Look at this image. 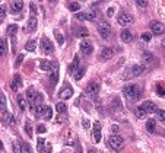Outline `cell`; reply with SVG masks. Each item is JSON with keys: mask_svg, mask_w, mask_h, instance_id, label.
Wrapping results in <instances>:
<instances>
[{"mask_svg": "<svg viewBox=\"0 0 165 153\" xmlns=\"http://www.w3.org/2000/svg\"><path fill=\"white\" fill-rule=\"evenodd\" d=\"M123 95H124V98L127 99L129 102H136L137 99L140 98L142 90H140V87L137 86V85L129 83V85H126V86L123 87Z\"/></svg>", "mask_w": 165, "mask_h": 153, "instance_id": "cell-1", "label": "cell"}, {"mask_svg": "<svg viewBox=\"0 0 165 153\" xmlns=\"http://www.w3.org/2000/svg\"><path fill=\"white\" fill-rule=\"evenodd\" d=\"M108 144H110V147L112 150L120 152L121 149L124 147V139H123L121 136H112V134H111L110 139H108Z\"/></svg>", "mask_w": 165, "mask_h": 153, "instance_id": "cell-2", "label": "cell"}, {"mask_svg": "<svg viewBox=\"0 0 165 153\" xmlns=\"http://www.w3.org/2000/svg\"><path fill=\"white\" fill-rule=\"evenodd\" d=\"M143 70H145V66H140V64H134L132 66L127 72H126V75H124V79H133V77H137L140 76L143 73Z\"/></svg>", "mask_w": 165, "mask_h": 153, "instance_id": "cell-3", "label": "cell"}, {"mask_svg": "<svg viewBox=\"0 0 165 153\" xmlns=\"http://www.w3.org/2000/svg\"><path fill=\"white\" fill-rule=\"evenodd\" d=\"M99 89H101V86H99L98 82H91V83H88L85 92H86V95L91 96V98H97L99 93Z\"/></svg>", "mask_w": 165, "mask_h": 153, "instance_id": "cell-4", "label": "cell"}, {"mask_svg": "<svg viewBox=\"0 0 165 153\" xmlns=\"http://www.w3.org/2000/svg\"><path fill=\"white\" fill-rule=\"evenodd\" d=\"M117 22H118V25H121V26H129V25H132L133 22H134V18H133L132 15H129V13H120L117 16Z\"/></svg>", "mask_w": 165, "mask_h": 153, "instance_id": "cell-5", "label": "cell"}, {"mask_svg": "<svg viewBox=\"0 0 165 153\" xmlns=\"http://www.w3.org/2000/svg\"><path fill=\"white\" fill-rule=\"evenodd\" d=\"M98 32L102 38H110L111 32H112V31H111L110 23H107V22H101V23L98 25Z\"/></svg>", "mask_w": 165, "mask_h": 153, "instance_id": "cell-6", "label": "cell"}, {"mask_svg": "<svg viewBox=\"0 0 165 153\" xmlns=\"http://www.w3.org/2000/svg\"><path fill=\"white\" fill-rule=\"evenodd\" d=\"M41 50H43V53H45V54H51V53L54 51L53 43H51L47 37H43V38H41Z\"/></svg>", "mask_w": 165, "mask_h": 153, "instance_id": "cell-7", "label": "cell"}, {"mask_svg": "<svg viewBox=\"0 0 165 153\" xmlns=\"http://www.w3.org/2000/svg\"><path fill=\"white\" fill-rule=\"evenodd\" d=\"M40 67L43 72H47V73H53L54 70L58 69V64L57 63H51V61H47V60H43L40 63Z\"/></svg>", "mask_w": 165, "mask_h": 153, "instance_id": "cell-8", "label": "cell"}, {"mask_svg": "<svg viewBox=\"0 0 165 153\" xmlns=\"http://www.w3.org/2000/svg\"><path fill=\"white\" fill-rule=\"evenodd\" d=\"M149 28H151L152 34H155V35H162L165 32V25L161 23V22H151Z\"/></svg>", "mask_w": 165, "mask_h": 153, "instance_id": "cell-9", "label": "cell"}, {"mask_svg": "<svg viewBox=\"0 0 165 153\" xmlns=\"http://www.w3.org/2000/svg\"><path fill=\"white\" fill-rule=\"evenodd\" d=\"M79 48H80L82 54H85V55H89L92 51H94V45H92V43H91L89 40L82 41V43H80V45H79Z\"/></svg>", "mask_w": 165, "mask_h": 153, "instance_id": "cell-10", "label": "cell"}, {"mask_svg": "<svg viewBox=\"0 0 165 153\" xmlns=\"http://www.w3.org/2000/svg\"><path fill=\"white\" fill-rule=\"evenodd\" d=\"M148 114H156L158 112V107H156V104L154 102H151V101H146V102H143L142 105H140Z\"/></svg>", "mask_w": 165, "mask_h": 153, "instance_id": "cell-11", "label": "cell"}, {"mask_svg": "<svg viewBox=\"0 0 165 153\" xmlns=\"http://www.w3.org/2000/svg\"><path fill=\"white\" fill-rule=\"evenodd\" d=\"M112 55H114V50L110 48V47H104L101 50V53H99V58L101 60H111Z\"/></svg>", "mask_w": 165, "mask_h": 153, "instance_id": "cell-12", "label": "cell"}, {"mask_svg": "<svg viewBox=\"0 0 165 153\" xmlns=\"http://www.w3.org/2000/svg\"><path fill=\"white\" fill-rule=\"evenodd\" d=\"M38 92L34 89V87H29L28 90H26V101L29 102V104H32V105H35V102H37V98H38Z\"/></svg>", "mask_w": 165, "mask_h": 153, "instance_id": "cell-13", "label": "cell"}, {"mask_svg": "<svg viewBox=\"0 0 165 153\" xmlns=\"http://www.w3.org/2000/svg\"><path fill=\"white\" fill-rule=\"evenodd\" d=\"M88 29L85 28V26H75L73 28V35L76 37V38H86L88 37Z\"/></svg>", "mask_w": 165, "mask_h": 153, "instance_id": "cell-14", "label": "cell"}, {"mask_svg": "<svg viewBox=\"0 0 165 153\" xmlns=\"http://www.w3.org/2000/svg\"><path fill=\"white\" fill-rule=\"evenodd\" d=\"M120 38H121V41L123 43H126V44H129V43H132L133 41V34L129 31V29H123L120 34Z\"/></svg>", "mask_w": 165, "mask_h": 153, "instance_id": "cell-15", "label": "cell"}, {"mask_svg": "<svg viewBox=\"0 0 165 153\" xmlns=\"http://www.w3.org/2000/svg\"><path fill=\"white\" fill-rule=\"evenodd\" d=\"M21 86H22V77H21V75H15V77H13V80H12V83H10L12 90L16 92Z\"/></svg>", "mask_w": 165, "mask_h": 153, "instance_id": "cell-16", "label": "cell"}, {"mask_svg": "<svg viewBox=\"0 0 165 153\" xmlns=\"http://www.w3.org/2000/svg\"><path fill=\"white\" fill-rule=\"evenodd\" d=\"M0 112L3 115L8 114V101H6V96L3 92H0Z\"/></svg>", "mask_w": 165, "mask_h": 153, "instance_id": "cell-17", "label": "cell"}, {"mask_svg": "<svg viewBox=\"0 0 165 153\" xmlns=\"http://www.w3.org/2000/svg\"><path fill=\"white\" fill-rule=\"evenodd\" d=\"M94 140L97 143H99L101 142V124H99L98 121H95L94 122Z\"/></svg>", "mask_w": 165, "mask_h": 153, "instance_id": "cell-18", "label": "cell"}, {"mask_svg": "<svg viewBox=\"0 0 165 153\" xmlns=\"http://www.w3.org/2000/svg\"><path fill=\"white\" fill-rule=\"evenodd\" d=\"M72 95H73V89L72 87H64V89H62L60 90V93H58V96H60V99H70L72 98Z\"/></svg>", "mask_w": 165, "mask_h": 153, "instance_id": "cell-19", "label": "cell"}, {"mask_svg": "<svg viewBox=\"0 0 165 153\" xmlns=\"http://www.w3.org/2000/svg\"><path fill=\"white\" fill-rule=\"evenodd\" d=\"M79 67H80V66H79V58L75 57V58H73V61H72V64L69 66V73L75 76V73L77 72V69H79Z\"/></svg>", "mask_w": 165, "mask_h": 153, "instance_id": "cell-20", "label": "cell"}, {"mask_svg": "<svg viewBox=\"0 0 165 153\" xmlns=\"http://www.w3.org/2000/svg\"><path fill=\"white\" fill-rule=\"evenodd\" d=\"M10 7H12V12H21L23 9V1H21V0H13L10 3Z\"/></svg>", "mask_w": 165, "mask_h": 153, "instance_id": "cell-21", "label": "cell"}, {"mask_svg": "<svg viewBox=\"0 0 165 153\" xmlns=\"http://www.w3.org/2000/svg\"><path fill=\"white\" fill-rule=\"evenodd\" d=\"M142 58H143V63L148 66V67H149V66H152V63H154V60H155L154 55L151 54V53H148V51H146V53H143Z\"/></svg>", "mask_w": 165, "mask_h": 153, "instance_id": "cell-22", "label": "cell"}, {"mask_svg": "<svg viewBox=\"0 0 165 153\" xmlns=\"http://www.w3.org/2000/svg\"><path fill=\"white\" fill-rule=\"evenodd\" d=\"M44 109H45V107H44V105H41V104L34 105V107H32V114H34V115H37V117H43Z\"/></svg>", "mask_w": 165, "mask_h": 153, "instance_id": "cell-23", "label": "cell"}, {"mask_svg": "<svg viewBox=\"0 0 165 153\" xmlns=\"http://www.w3.org/2000/svg\"><path fill=\"white\" fill-rule=\"evenodd\" d=\"M35 29H37V18H35V16H31V18L28 19V26H26V31L34 32Z\"/></svg>", "mask_w": 165, "mask_h": 153, "instance_id": "cell-24", "label": "cell"}, {"mask_svg": "<svg viewBox=\"0 0 165 153\" xmlns=\"http://www.w3.org/2000/svg\"><path fill=\"white\" fill-rule=\"evenodd\" d=\"M12 149H13V153H22V144L19 140H13L12 142Z\"/></svg>", "mask_w": 165, "mask_h": 153, "instance_id": "cell-25", "label": "cell"}, {"mask_svg": "<svg viewBox=\"0 0 165 153\" xmlns=\"http://www.w3.org/2000/svg\"><path fill=\"white\" fill-rule=\"evenodd\" d=\"M146 130L149 131V133H155L156 131V122H155V120L146 121Z\"/></svg>", "mask_w": 165, "mask_h": 153, "instance_id": "cell-26", "label": "cell"}, {"mask_svg": "<svg viewBox=\"0 0 165 153\" xmlns=\"http://www.w3.org/2000/svg\"><path fill=\"white\" fill-rule=\"evenodd\" d=\"M56 111H57L58 114H64L67 111V105L64 102H57V104H56Z\"/></svg>", "mask_w": 165, "mask_h": 153, "instance_id": "cell-27", "label": "cell"}, {"mask_svg": "<svg viewBox=\"0 0 165 153\" xmlns=\"http://www.w3.org/2000/svg\"><path fill=\"white\" fill-rule=\"evenodd\" d=\"M18 105H19V108L22 109V111H25V109H26V105H28L26 98H23L22 95H19V96H18Z\"/></svg>", "mask_w": 165, "mask_h": 153, "instance_id": "cell-28", "label": "cell"}, {"mask_svg": "<svg viewBox=\"0 0 165 153\" xmlns=\"http://www.w3.org/2000/svg\"><path fill=\"white\" fill-rule=\"evenodd\" d=\"M57 82H58V69L54 70V72L50 75V85H51V86H54Z\"/></svg>", "mask_w": 165, "mask_h": 153, "instance_id": "cell-29", "label": "cell"}, {"mask_svg": "<svg viewBox=\"0 0 165 153\" xmlns=\"http://www.w3.org/2000/svg\"><path fill=\"white\" fill-rule=\"evenodd\" d=\"M6 53H8V45H6V41H4L3 38H0V57H3Z\"/></svg>", "mask_w": 165, "mask_h": 153, "instance_id": "cell-30", "label": "cell"}, {"mask_svg": "<svg viewBox=\"0 0 165 153\" xmlns=\"http://www.w3.org/2000/svg\"><path fill=\"white\" fill-rule=\"evenodd\" d=\"M16 31H18V25H16V23H12V25H9V26H8L6 34H8V35H10V37H13V35L16 34Z\"/></svg>", "mask_w": 165, "mask_h": 153, "instance_id": "cell-31", "label": "cell"}, {"mask_svg": "<svg viewBox=\"0 0 165 153\" xmlns=\"http://www.w3.org/2000/svg\"><path fill=\"white\" fill-rule=\"evenodd\" d=\"M51 117H53V109L50 108V107H45L43 118H44V120H51Z\"/></svg>", "mask_w": 165, "mask_h": 153, "instance_id": "cell-32", "label": "cell"}, {"mask_svg": "<svg viewBox=\"0 0 165 153\" xmlns=\"http://www.w3.org/2000/svg\"><path fill=\"white\" fill-rule=\"evenodd\" d=\"M97 12H85V21H95L97 19Z\"/></svg>", "mask_w": 165, "mask_h": 153, "instance_id": "cell-33", "label": "cell"}, {"mask_svg": "<svg viewBox=\"0 0 165 153\" xmlns=\"http://www.w3.org/2000/svg\"><path fill=\"white\" fill-rule=\"evenodd\" d=\"M4 120H6V122H8V124H10V125L16 124V118L13 117V114H10V112H8V114L4 115Z\"/></svg>", "mask_w": 165, "mask_h": 153, "instance_id": "cell-34", "label": "cell"}, {"mask_svg": "<svg viewBox=\"0 0 165 153\" xmlns=\"http://www.w3.org/2000/svg\"><path fill=\"white\" fill-rule=\"evenodd\" d=\"M83 75H85V67H79L73 77H75V80H80V79L83 77Z\"/></svg>", "mask_w": 165, "mask_h": 153, "instance_id": "cell-35", "label": "cell"}, {"mask_svg": "<svg viewBox=\"0 0 165 153\" xmlns=\"http://www.w3.org/2000/svg\"><path fill=\"white\" fill-rule=\"evenodd\" d=\"M35 47H37V41H35V40L28 41V43H26V45H25L26 51H34V50H35Z\"/></svg>", "mask_w": 165, "mask_h": 153, "instance_id": "cell-36", "label": "cell"}, {"mask_svg": "<svg viewBox=\"0 0 165 153\" xmlns=\"http://www.w3.org/2000/svg\"><path fill=\"white\" fill-rule=\"evenodd\" d=\"M54 35H56V41L58 43V45H63V44H64V37H63V34L54 31Z\"/></svg>", "mask_w": 165, "mask_h": 153, "instance_id": "cell-37", "label": "cell"}, {"mask_svg": "<svg viewBox=\"0 0 165 153\" xmlns=\"http://www.w3.org/2000/svg\"><path fill=\"white\" fill-rule=\"evenodd\" d=\"M136 115H137V118H145V117L148 115V112H146L142 107H139V108L136 109Z\"/></svg>", "mask_w": 165, "mask_h": 153, "instance_id": "cell-38", "label": "cell"}, {"mask_svg": "<svg viewBox=\"0 0 165 153\" xmlns=\"http://www.w3.org/2000/svg\"><path fill=\"white\" fill-rule=\"evenodd\" d=\"M69 9H70V10L72 12H79L80 10V4H79V3H76V1H75V3H70V4H69Z\"/></svg>", "mask_w": 165, "mask_h": 153, "instance_id": "cell-39", "label": "cell"}, {"mask_svg": "<svg viewBox=\"0 0 165 153\" xmlns=\"http://www.w3.org/2000/svg\"><path fill=\"white\" fill-rule=\"evenodd\" d=\"M44 146H45V140L43 139V137H40V139H38V143H37V149H38V152H41V150L44 149Z\"/></svg>", "mask_w": 165, "mask_h": 153, "instance_id": "cell-40", "label": "cell"}, {"mask_svg": "<svg viewBox=\"0 0 165 153\" xmlns=\"http://www.w3.org/2000/svg\"><path fill=\"white\" fill-rule=\"evenodd\" d=\"M25 131H26V134H28L29 137H32V136H34L32 125H31V122H26V124H25Z\"/></svg>", "mask_w": 165, "mask_h": 153, "instance_id": "cell-41", "label": "cell"}, {"mask_svg": "<svg viewBox=\"0 0 165 153\" xmlns=\"http://www.w3.org/2000/svg\"><path fill=\"white\" fill-rule=\"evenodd\" d=\"M156 93H158L161 98H164L165 96V89H164L162 85H158V86H156Z\"/></svg>", "mask_w": 165, "mask_h": 153, "instance_id": "cell-42", "label": "cell"}, {"mask_svg": "<svg viewBox=\"0 0 165 153\" xmlns=\"http://www.w3.org/2000/svg\"><path fill=\"white\" fill-rule=\"evenodd\" d=\"M156 117H158V120L159 121H165V109H158Z\"/></svg>", "mask_w": 165, "mask_h": 153, "instance_id": "cell-43", "label": "cell"}, {"mask_svg": "<svg viewBox=\"0 0 165 153\" xmlns=\"http://www.w3.org/2000/svg\"><path fill=\"white\" fill-rule=\"evenodd\" d=\"M22 153H32V149L28 143H23L22 144Z\"/></svg>", "mask_w": 165, "mask_h": 153, "instance_id": "cell-44", "label": "cell"}, {"mask_svg": "<svg viewBox=\"0 0 165 153\" xmlns=\"http://www.w3.org/2000/svg\"><path fill=\"white\" fill-rule=\"evenodd\" d=\"M118 131H120V127L118 125H111V133H112V136H118Z\"/></svg>", "mask_w": 165, "mask_h": 153, "instance_id": "cell-45", "label": "cell"}, {"mask_svg": "<svg viewBox=\"0 0 165 153\" xmlns=\"http://www.w3.org/2000/svg\"><path fill=\"white\" fill-rule=\"evenodd\" d=\"M142 40L143 41H151L152 40V34H149V32H145V34H142Z\"/></svg>", "mask_w": 165, "mask_h": 153, "instance_id": "cell-46", "label": "cell"}, {"mask_svg": "<svg viewBox=\"0 0 165 153\" xmlns=\"http://www.w3.org/2000/svg\"><path fill=\"white\" fill-rule=\"evenodd\" d=\"M41 153H51V144L50 143H45L44 149L41 150Z\"/></svg>", "mask_w": 165, "mask_h": 153, "instance_id": "cell-47", "label": "cell"}, {"mask_svg": "<svg viewBox=\"0 0 165 153\" xmlns=\"http://www.w3.org/2000/svg\"><path fill=\"white\" fill-rule=\"evenodd\" d=\"M136 4H137L139 7H146V6H148V1H146V0H136Z\"/></svg>", "mask_w": 165, "mask_h": 153, "instance_id": "cell-48", "label": "cell"}, {"mask_svg": "<svg viewBox=\"0 0 165 153\" xmlns=\"http://www.w3.org/2000/svg\"><path fill=\"white\" fill-rule=\"evenodd\" d=\"M37 131H38L40 134H44L45 131H47V128H45V125H44V124H40V125L37 127Z\"/></svg>", "mask_w": 165, "mask_h": 153, "instance_id": "cell-49", "label": "cell"}, {"mask_svg": "<svg viewBox=\"0 0 165 153\" xmlns=\"http://www.w3.org/2000/svg\"><path fill=\"white\" fill-rule=\"evenodd\" d=\"M75 16H76V19H79V21H85V12H77Z\"/></svg>", "mask_w": 165, "mask_h": 153, "instance_id": "cell-50", "label": "cell"}, {"mask_svg": "<svg viewBox=\"0 0 165 153\" xmlns=\"http://www.w3.org/2000/svg\"><path fill=\"white\" fill-rule=\"evenodd\" d=\"M23 58H25V57H23V54H19L18 55V58H16V67H19V66H21V63H22V60Z\"/></svg>", "mask_w": 165, "mask_h": 153, "instance_id": "cell-51", "label": "cell"}, {"mask_svg": "<svg viewBox=\"0 0 165 153\" xmlns=\"http://www.w3.org/2000/svg\"><path fill=\"white\" fill-rule=\"evenodd\" d=\"M6 16V7L4 6H0V19H3Z\"/></svg>", "mask_w": 165, "mask_h": 153, "instance_id": "cell-52", "label": "cell"}, {"mask_svg": "<svg viewBox=\"0 0 165 153\" xmlns=\"http://www.w3.org/2000/svg\"><path fill=\"white\" fill-rule=\"evenodd\" d=\"M29 7H31V16H35V15H37V7H35V4L31 3V4H29Z\"/></svg>", "mask_w": 165, "mask_h": 153, "instance_id": "cell-53", "label": "cell"}, {"mask_svg": "<svg viewBox=\"0 0 165 153\" xmlns=\"http://www.w3.org/2000/svg\"><path fill=\"white\" fill-rule=\"evenodd\" d=\"M82 124H83V128H89V125H91V122H89V121L86 120V118L82 121Z\"/></svg>", "mask_w": 165, "mask_h": 153, "instance_id": "cell-54", "label": "cell"}, {"mask_svg": "<svg viewBox=\"0 0 165 153\" xmlns=\"http://www.w3.org/2000/svg\"><path fill=\"white\" fill-rule=\"evenodd\" d=\"M107 16H108V18H111V16H114V9H112V7H110V9L107 10Z\"/></svg>", "mask_w": 165, "mask_h": 153, "instance_id": "cell-55", "label": "cell"}, {"mask_svg": "<svg viewBox=\"0 0 165 153\" xmlns=\"http://www.w3.org/2000/svg\"><path fill=\"white\" fill-rule=\"evenodd\" d=\"M76 153H82V149H80V144L76 143Z\"/></svg>", "mask_w": 165, "mask_h": 153, "instance_id": "cell-56", "label": "cell"}, {"mask_svg": "<svg viewBox=\"0 0 165 153\" xmlns=\"http://www.w3.org/2000/svg\"><path fill=\"white\" fill-rule=\"evenodd\" d=\"M161 47H162V48H165V37L161 40Z\"/></svg>", "mask_w": 165, "mask_h": 153, "instance_id": "cell-57", "label": "cell"}, {"mask_svg": "<svg viewBox=\"0 0 165 153\" xmlns=\"http://www.w3.org/2000/svg\"><path fill=\"white\" fill-rule=\"evenodd\" d=\"M88 153H98V152H97V150H94V149H89Z\"/></svg>", "mask_w": 165, "mask_h": 153, "instance_id": "cell-58", "label": "cell"}]
</instances>
